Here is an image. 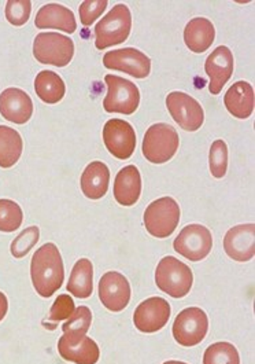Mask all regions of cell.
<instances>
[{"mask_svg": "<svg viewBox=\"0 0 255 364\" xmlns=\"http://www.w3.org/2000/svg\"><path fill=\"white\" fill-rule=\"evenodd\" d=\"M31 277L35 290L44 299L51 297L60 289L65 279V267L54 243H44L35 252L31 263Z\"/></svg>", "mask_w": 255, "mask_h": 364, "instance_id": "obj_1", "label": "cell"}, {"mask_svg": "<svg viewBox=\"0 0 255 364\" xmlns=\"http://www.w3.org/2000/svg\"><path fill=\"white\" fill-rule=\"evenodd\" d=\"M156 284L158 289L173 299L185 297L194 284V275L188 265L166 256L158 264L156 269Z\"/></svg>", "mask_w": 255, "mask_h": 364, "instance_id": "obj_2", "label": "cell"}, {"mask_svg": "<svg viewBox=\"0 0 255 364\" xmlns=\"http://www.w3.org/2000/svg\"><path fill=\"white\" fill-rule=\"evenodd\" d=\"M132 29V16L125 4H116L103 20L95 26L97 48L104 50L128 39Z\"/></svg>", "mask_w": 255, "mask_h": 364, "instance_id": "obj_3", "label": "cell"}, {"mask_svg": "<svg viewBox=\"0 0 255 364\" xmlns=\"http://www.w3.org/2000/svg\"><path fill=\"white\" fill-rule=\"evenodd\" d=\"M176 129L165 122L151 125L143 139V156L153 164H163L173 159L178 149Z\"/></svg>", "mask_w": 255, "mask_h": 364, "instance_id": "obj_4", "label": "cell"}, {"mask_svg": "<svg viewBox=\"0 0 255 364\" xmlns=\"http://www.w3.org/2000/svg\"><path fill=\"white\" fill-rule=\"evenodd\" d=\"M180 222V208L176 200L163 197L150 203L144 212V225L156 238L170 237Z\"/></svg>", "mask_w": 255, "mask_h": 364, "instance_id": "obj_5", "label": "cell"}, {"mask_svg": "<svg viewBox=\"0 0 255 364\" xmlns=\"http://www.w3.org/2000/svg\"><path fill=\"white\" fill-rule=\"evenodd\" d=\"M33 55L44 65L63 68L75 55V43L59 33H39L33 41Z\"/></svg>", "mask_w": 255, "mask_h": 364, "instance_id": "obj_6", "label": "cell"}, {"mask_svg": "<svg viewBox=\"0 0 255 364\" xmlns=\"http://www.w3.org/2000/svg\"><path fill=\"white\" fill-rule=\"evenodd\" d=\"M104 81L109 88L103 101V107L106 112L132 114L138 110L140 92L136 84L114 75H107Z\"/></svg>", "mask_w": 255, "mask_h": 364, "instance_id": "obj_7", "label": "cell"}, {"mask_svg": "<svg viewBox=\"0 0 255 364\" xmlns=\"http://www.w3.org/2000/svg\"><path fill=\"white\" fill-rule=\"evenodd\" d=\"M209 331V319L203 309L191 306L181 311L173 323V337L181 346L200 344Z\"/></svg>", "mask_w": 255, "mask_h": 364, "instance_id": "obj_8", "label": "cell"}, {"mask_svg": "<svg viewBox=\"0 0 255 364\" xmlns=\"http://www.w3.org/2000/svg\"><path fill=\"white\" fill-rule=\"evenodd\" d=\"M173 247L183 257L191 262H200L212 252L213 237L205 225L190 224L181 230L173 242Z\"/></svg>", "mask_w": 255, "mask_h": 364, "instance_id": "obj_9", "label": "cell"}, {"mask_svg": "<svg viewBox=\"0 0 255 364\" xmlns=\"http://www.w3.org/2000/svg\"><path fill=\"white\" fill-rule=\"evenodd\" d=\"M103 141L107 150L119 160H128L136 149V134L129 122L113 119L104 124Z\"/></svg>", "mask_w": 255, "mask_h": 364, "instance_id": "obj_10", "label": "cell"}, {"mask_svg": "<svg viewBox=\"0 0 255 364\" xmlns=\"http://www.w3.org/2000/svg\"><path fill=\"white\" fill-rule=\"evenodd\" d=\"M166 106L170 112L173 120L185 131H197L203 120L205 113L199 102L184 92H170L166 97Z\"/></svg>", "mask_w": 255, "mask_h": 364, "instance_id": "obj_11", "label": "cell"}, {"mask_svg": "<svg viewBox=\"0 0 255 364\" xmlns=\"http://www.w3.org/2000/svg\"><path fill=\"white\" fill-rule=\"evenodd\" d=\"M99 299L112 312H119L128 306L131 301V284L128 279L116 271L106 272L98 287Z\"/></svg>", "mask_w": 255, "mask_h": 364, "instance_id": "obj_12", "label": "cell"}, {"mask_svg": "<svg viewBox=\"0 0 255 364\" xmlns=\"http://www.w3.org/2000/svg\"><path fill=\"white\" fill-rule=\"evenodd\" d=\"M103 65L109 69L125 72L136 79H144L151 72V60L136 48H121L107 53L103 57Z\"/></svg>", "mask_w": 255, "mask_h": 364, "instance_id": "obj_13", "label": "cell"}, {"mask_svg": "<svg viewBox=\"0 0 255 364\" xmlns=\"http://www.w3.org/2000/svg\"><path fill=\"white\" fill-rule=\"evenodd\" d=\"M170 318V305L161 297H153L139 305L134 323L141 333H156L163 328Z\"/></svg>", "mask_w": 255, "mask_h": 364, "instance_id": "obj_14", "label": "cell"}, {"mask_svg": "<svg viewBox=\"0 0 255 364\" xmlns=\"http://www.w3.org/2000/svg\"><path fill=\"white\" fill-rule=\"evenodd\" d=\"M58 350L62 359L76 364H97L100 358L98 344L87 336L63 334L59 338Z\"/></svg>", "mask_w": 255, "mask_h": 364, "instance_id": "obj_15", "label": "cell"}, {"mask_svg": "<svg viewBox=\"0 0 255 364\" xmlns=\"http://www.w3.org/2000/svg\"><path fill=\"white\" fill-rule=\"evenodd\" d=\"M225 253L236 262H249L255 256V225L242 224L231 228L224 238Z\"/></svg>", "mask_w": 255, "mask_h": 364, "instance_id": "obj_16", "label": "cell"}, {"mask_svg": "<svg viewBox=\"0 0 255 364\" xmlns=\"http://www.w3.org/2000/svg\"><path fill=\"white\" fill-rule=\"evenodd\" d=\"M205 70L210 77L209 91L217 95L234 73V55L225 46H219L207 57Z\"/></svg>", "mask_w": 255, "mask_h": 364, "instance_id": "obj_17", "label": "cell"}, {"mask_svg": "<svg viewBox=\"0 0 255 364\" xmlns=\"http://www.w3.org/2000/svg\"><path fill=\"white\" fill-rule=\"evenodd\" d=\"M0 114L7 122L25 124L33 114V102L20 88H7L0 94Z\"/></svg>", "mask_w": 255, "mask_h": 364, "instance_id": "obj_18", "label": "cell"}, {"mask_svg": "<svg viewBox=\"0 0 255 364\" xmlns=\"http://www.w3.org/2000/svg\"><path fill=\"white\" fill-rule=\"evenodd\" d=\"M35 23L39 29L53 28L60 29L66 33H75L77 23L72 10L58 3H50L43 6L36 16Z\"/></svg>", "mask_w": 255, "mask_h": 364, "instance_id": "obj_19", "label": "cell"}, {"mask_svg": "<svg viewBox=\"0 0 255 364\" xmlns=\"http://www.w3.org/2000/svg\"><path fill=\"white\" fill-rule=\"evenodd\" d=\"M141 194V176L138 168L128 165L117 173L114 181V198L122 206H132L138 203Z\"/></svg>", "mask_w": 255, "mask_h": 364, "instance_id": "obj_20", "label": "cell"}, {"mask_svg": "<svg viewBox=\"0 0 255 364\" xmlns=\"http://www.w3.org/2000/svg\"><path fill=\"white\" fill-rule=\"evenodd\" d=\"M225 107L237 119H249L254 112V88L247 81H237L227 91Z\"/></svg>", "mask_w": 255, "mask_h": 364, "instance_id": "obj_21", "label": "cell"}, {"mask_svg": "<svg viewBox=\"0 0 255 364\" xmlns=\"http://www.w3.org/2000/svg\"><path fill=\"white\" fill-rule=\"evenodd\" d=\"M110 183V171L106 164L91 162L81 176V190L89 200H100L106 196Z\"/></svg>", "mask_w": 255, "mask_h": 364, "instance_id": "obj_22", "label": "cell"}, {"mask_svg": "<svg viewBox=\"0 0 255 364\" xmlns=\"http://www.w3.org/2000/svg\"><path fill=\"white\" fill-rule=\"evenodd\" d=\"M216 29L207 18H194L190 21L184 29V41L187 47L194 53H205L215 41Z\"/></svg>", "mask_w": 255, "mask_h": 364, "instance_id": "obj_23", "label": "cell"}, {"mask_svg": "<svg viewBox=\"0 0 255 364\" xmlns=\"http://www.w3.org/2000/svg\"><path fill=\"white\" fill-rule=\"evenodd\" d=\"M67 290L77 299H88L94 290V267L88 259H80L75 264L69 282Z\"/></svg>", "mask_w": 255, "mask_h": 364, "instance_id": "obj_24", "label": "cell"}, {"mask_svg": "<svg viewBox=\"0 0 255 364\" xmlns=\"http://www.w3.org/2000/svg\"><path fill=\"white\" fill-rule=\"evenodd\" d=\"M35 91L40 100L45 103H58L66 92L65 82L53 70H43L35 79Z\"/></svg>", "mask_w": 255, "mask_h": 364, "instance_id": "obj_25", "label": "cell"}, {"mask_svg": "<svg viewBox=\"0 0 255 364\" xmlns=\"http://www.w3.org/2000/svg\"><path fill=\"white\" fill-rule=\"evenodd\" d=\"M23 143L20 134L6 125H0V166L11 168L20 160Z\"/></svg>", "mask_w": 255, "mask_h": 364, "instance_id": "obj_26", "label": "cell"}, {"mask_svg": "<svg viewBox=\"0 0 255 364\" xmlns=\"http://www.w3.org/2000/svg\"><path fill=\"white\" fill-rule=\"evenodd\" d=\"M203 364H240V356L234 345L217 343L206 349Z\"/></svg>", "mask_w": 255, "mask_h": 364, "instance_id": "obj_27", "label": "cell"}, {"mask_svg": "<svg viewBox=\"0 0 255 364\" xmlns=\"http://www.w3.org/2000/svg\"><path fill=\"white\" fill-rule=\"evenodd\" d=\"M23 220L20 205L11 200H0V231L13 232L18 230Z\"/></svg>", "mask_w": 255, "mask_h": 364, "instance_id": "obj_28", "label": "cell"}, {"mask_svg": "<svg viewBox=\"0 0 255 364\" xmlns=\"http://www.w3.org/2000/svg\"><path fill=\"white\" fill-rule=\"evenodd\" d=\"M92 322V314L88 306H79L75 309L73 315L66 321V323L62 326L63 334L69 336H85L88 328L91 327Z\"/></svg>", "mask_w": 255, "mask_h": 364, "instance_id": "obj_29", "label": "cell"}, {"mask_svg": "<svg viewBox=\"0 0 255 364\" xmlns=\"http://www.w3.org/2000/svg\"><path fill=\"white\" fill-rule=\"evenodd\" d=\"M209 164H210V172L212 175L221 179L225 176L228 171V146L224 141L217 139L210 147V156H209Z\"/></svg>", "mask_w": 255, "mask_h": 364, "instance_id": "obj_30", "label": "cell"}, {"mask_svg": "<svg viewBox=\"0 0 255 364\" xmlns=\"http://www.w3.org/2000/svg\"><path fill=\"white\" fill-rule=\"evenodd\" d=\"M75 301L70 296H66V294H60L58 296V299L55 300V303L53 304L51 306V311H50V315H48V322L50 323H44V326L50 330L55 328L57 323L60 321H66L69 319L73 312H75Z\"/></svg>", "mask_w": 255, "mask_h": 364, "instance_id": "obj_31", "label": "cell"}, {"mask_svg": "<svg viewBox=\"0 0 255 364\" xmlns=\"http://www.w3.org/2000/svg\"><path fill=\"white\" fill-rule=\"evenodd\" d=\"M40 238V230L39 227H28L25 228L20 235L13 241L11 243V255L16 257V259H21V257H25L31 250L32 247L39 242Z\"/></svg>", "mask_w": 255, "mask_h": 364, "instance_id": "obj_32", "label": "cell"}, {"mask_svg": "<svg viewBox=\"0 0 255 364\" xmlns=\"http://www.w3.org/2000/svg\"><path fill=\"white\" fill-rule=\"evenodd\" d=\"M32 11V3L29 0H10L6 4V18L14 25L21 26L26 23Z\"/></svg>", "mask_w": 255, "mask_h": 364, "instance_id": "obj_33", "label": "cell"}, {"mask_svg": "<svg viewBox=\"0 0 255 364\" xmlns=\"http://www.w3.org/2000/svg\"><path fill=\"white\" fill-rule=\"evenodd\" d=\"M107 1L106 0H87L82 1L80 6V20L84 26L92 25L95 21L102 16V13L106 10Z\"/></svg>", "mask_w": 255, "mask_h": 364, "instance_id": "obj_34", "label": "cell"}, {"mask_svg": "<svg viewBox=\"0 0 255 364\" xmlns=\"http://www.w3.org/2000/svg\"><path fill=\"white\" fill-rule=\"evenodd\" d=\"M7 309H9L7 297L0 291V321L4 319V316H6V314H7Z\"/></svg>", "mask_w": 255, "mask_h": 364, "instance_id": "obj_35", "label": "cell"}, {"mask_svg": "<svg viewBox=\"0 0 255 364\" xmlns=\"http://www.w3.org/2000/svg\"><path fill=\"white\" fill-rule=\"evenodd\" d=\"M163 364H187L183 363V362H177V360H169V362H165Z\"/></svg>", "mask_w": 255, "mask_h": 364, "instance_id": "obj_36", "label": "cell"}]
</instances>
